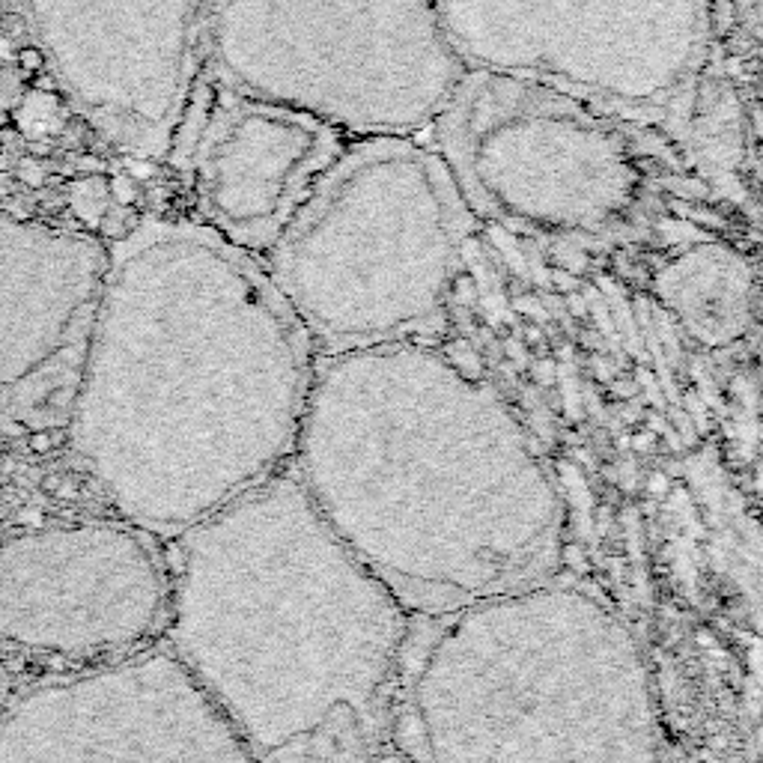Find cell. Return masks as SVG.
Returning a JSON list of instances; mask_svg holds the SVG:
<instances>
[{"label":"cell","instance_id":"cell-7","mask_svg":"<svg viewBox=\"0 0 763 763\" xmlns=\"http://www.w3.org/2000/svg\"><path fill=\"white\" fill-rule=\"evenodd\" d=\"M468 69L436 0H209L206 78L355 138H430Z\"/></svg>","mask_w":763,"mask_h":763},{"label":"cell","instance_id":"cell-19","mask_svg":"<svg viewBox=\"0 0 763 763\" xmlns=\"http://www.w3.org/2000/svg\"><path fill=\"white\" fill-rule=\"evenodd\" d=\"M27 24H24V18L21 15H15V12H6L3 18H0V33L6 36V39H21V36H27Z\"/></svg>","mask_w":763,"mask_h":763},{"label":"cell","instance_id":"cell-14","mask_svg":"<svg viewBox=\"0 0 763 763\" xmlns=\"http://www.w3.org/2000/svg\"><path fill=\"white\" fill-rule=\"evenodd\" d=\"M620 266V263H617ZM641 290L692 343L731 349L758 322V248L698 236L626 260Z\"/></svg>","mask_w":763,"mask_h":763},{"label":"cell","instance_id":"cell-21","mask_svg":"<svg viewBox=\"0 0 763 763\" xmlns=\"http://www.w3.org/2000/svg\"><path fill=\"white\" fill-rule=\"evenodd\" d=\"M27 81H30L33 93H60V81L51 72H39V75H33Z\"/></svg>","mask_w":763,"mask_h":763},{"label":"cell","instance_id":"cell-3","mask_svg":"<svg viewBox=\"0 0 763 763\" xmlns=\"http://www.w3.org/2000/svg\"><path fill=\"white\" fill-rule=\"evenodd\" d=\"M170 653L257 763H370L412 614L281 468L176 537Z\"/></svg>","mask_w":763,"mask_h":763},{"label":"cell","instance_id":"cell-15","mask_svg":"<svg viewBox=\"0 0 763 763\" xmlns=\"http://www.w3.org/2000/svg\"><path fill=\"white\" fill-rule=\"evenodd\" d=\"M707 54L761 72L763 0H707Z\"/></svg>","mask_w":763,"mask_h":763},{"label":"cell","instance_id":"cell-8","mask_svg":"<svg viewBox=\"0 0 763 763\" xmlns=\"http://www.w3.org/2000/svg\"><path fill=\"white\" fill-rule=\"evenodd\" d=\"M465 69L543 84L617 117L671 120L707 60V0H436Z\"/></svg>","mask_w":763,"mask_h":763},{"label":"cell","instance_id":"cell-5","mask_svg":"<svg viewBox=\"0 0 763 763\" xmlns=\"http://www.w3.org/2000/svg\"><path fill=\"white\" fill-rule=\"evenodd\" d=\"M480 224L611 266L698 236L758 248L656 126L468 69L430 129Z\"/></svg>","mask_w":763,"mask_h":763},{"label":"cell","instance_id":"cell-13","mask_svg":"<svg viewBox=\"0 0 763 763\" xmlns=\"http://www.w3.org/2000/svg\"><path fill=\"white\" fill-rule=\"evenodd\" d=\"M662 135L716 203L761 236V72L707 54Z\"/></svg>","mask_w":763,"mask_h":763},{"label":"cell","instance_id":"cell-17","mask_svg":"<svg viewBox=\"0 0 763 763\" xmlns=\"http://www.w3.org/2000/svg\"><path fill=\"white\" fill-rule=\"evenodd\" d=\"M0 209H3L6 215H12L15 221L27 224V221H33V218L39 215V200H33L27 191H9V194L0 200Z\"/></svg>","mask_w":763,"mask_h":763},{"label":"cell","instance_id":"cell-11","mask_svg":"<svg viewBox=\"0 0 763 763\" xmlns=\"http://www.w3.org/2000/svg\"><path fill=\"white\" fill-rule=\"evenodd\" d=\"M346 144L305 111L239 96L203 72L167 161L173 209L263 260Z\"/></svg>","mask_w":763,"mask_h":763},{"label":"cell","instance_id":"cell-12","mask_svg":"<svg viewBox=\"0 0 763 763\" xmlns=\"http://www.w3.org/2000/svg\"><path fill=\"white\" fill-rule=\"evenodd\" d=\"M102 239L66 233L24 269H0V418L66 430L105 281Z\"/></svg>","mask_w":763,"mask_h":763},{"label":"cell","instance_id":"cell-9","mask_svg":"<svg viewBox=\"0 0 763 763\" xmlns=\"http://www.w3.org/2000/svg\"><path fill=\"white\" fill-rule=\"evenodd\" d=\"M170 567L129 522H72L0 540V644L111 662L164 632Z\"/></svg>","mask_w":763,"mask_h":763},{"label":"cell","instance_id":"cell-16","mask_svg":"<svg viewBox=\"0 0 763 763\" xmlns=\"http://www.w3.org/2000/svg\"><path fill=\"white\" fill-rule=\"evenodd\" d=\"M48 161H39V158H30L24 155L18 161V170H15V179L27 188V191H42L48 182H51V167H45Z\"/></svg>","mask_w":763,"mask_h":763},{"label":"cell","instance_id":"cell-2","mask_svg":"<svg viewBox=\"0 0 763 763\" xmlns=\"http://www.w3.org/2000/svg\"><path fill=\"white\" fill-rule=\"evenodd\" d=\"M293 474L415 617L549 579L561 555L543 454L483 379L424 340L313 361Z\"/></svg>","mask_w":763,"mask_h":763},{"label":"cell","instance_id":"cell-10","mask_svg":"<svg viewBox=\"0 0 763 763\" xmlns=\"http://www.w3.org/2000/svg\"><path fill=\"white\" fill-rule=\"evenodd\" d=\"M0 763H257L170 647L27 689L0 716Z\"/></svg>","mask_w":763,"mask_h":763},{"label":"cell","instance_id":"cell-20","mask_svg":"<svg viewBox=\"0 0 763 763\" xmlns=\"http://www.w3.org/2000/svg\"><path fill=\"white\" fill-rule=\"evenodd\" d=\"M24 150L30 158H39V161H51L54 155H57V147L51 144V141H45V138H30L27 144H24Z\"/></svg>","mask_w":763,"mask_h":763},{"label":"cell","instance_id":"cell-1","mask_svg":"<svg viewBox=\"0 0 763 763\" xmlns=\"http://www.w3.org/2000/svg\"><path fill=\"white\" fill-rule=\"evenodd\" d=\"M108 245L66 433L123 522L176 540L293 459L316 358L263 260L182 212Z\"/></svg>","mask_w":763,"mask_h":763},{"label":"cell","instance_id":"cell-6","mask_svg":"<svg viewBox=\"0 0 763 763\" xmlns=\"http://www.w3.org/2000/svg\"><path fill=\"white\" fill-rule=\"evenodd\" d=\"M474 227L430 138H355L263 266L319 355L424 340L454 310Z\"/></svg>","mask_w":763,"mask_h":763},{"label":"cell","instance_id":"cell-4","mask_svg":"<svg viewBox=\"0 0 763 763\" xmlns=\"http://www.w3.org/2000/svg\"><path fill=\"white\" fill-rule=\"evenodd\" d=\"M388 740L412 763H662L635 635L552 579L412 614Z\"/></svg>","mask_w":763,"mask_h":763},{"label":"cell","instance_id":"cell-18","mask_svg":"<svg viewBox=\"0 0 763 763\" xmlns=\"http://www.w3.org/2000/svg\"><path fill=\"white\" fill-rule=\"evenodd\" d=\"M45 51L42 48H36V45H21L18 48V54H15V66H18V72L24 75V78H33V75H39V72H45Z\"/></svg>","mask_w":763,"mask_h":763}]
</instances>
